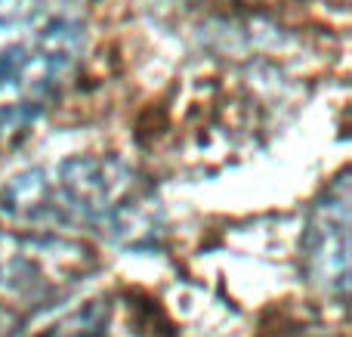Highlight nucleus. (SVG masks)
<instances>
[{
  "mask_svg": "<svg viewBox=\"0 0 352 337\" xmlns=\"http://www.w3.org/2000/svg\"><path fill=\"white\" fill-rule=\"evenodd\" d=\"M0 204L31 226L93 232L127 245H148L161 226L158 202L146 180L115 158L31 167L3 186Z\"/></svg>",
  "mask_w": 352,
  "mask_h": 337,
  "instance_id": "nucleus-1",
  "label": "nucleus"
},
{
  "mask_svg": "<svg viewBox=\"0 0 352 337\" xmlns=\"http://www.w3.org/2000/svg\"><path fill=\"white\" fill-rule=\"evenodd\" d=\"M84 47L78 0H0V142L47 111Z\"/></svg>",
  "mask_w": 352,
  "mask_h": 337,
  "instance_id": "nucleus-2",
  "label": "nucleus"
},
{
  "mask_svg": "<svg viewBox=\"0 0 352 337\" xmlns=\"http://www.w3.org/2000/svg\"><path fill=\"white\" fill-rule=\"evenodd\" d=\"M93 248L56 235L0 232V337L68 301L96 272Z\"/></svg>",
  "mask_w": 352,
  "mask_h": 337,
  "instance_id": "nucleus-3",
  "label": "nucleus"
},
{
  "mask_svg": "<svg viewBox=\"0 0 352 337\" xmlns=\"http://www.w3.org/2000/svg\"><path fill=\"white\" fill-rule=\"evenodd\" d=\"M303 270L322 294L346 301L349 285V180H334L303 229Z\"/></svg>",
  "mask_w": 352,
  "mask_h": 337,
  "instance_id": "nucleus-4",
  "label": "nucleus"
},
{
  "mask_svg": "<svg viewBox=\"0 0 352 337\" xmlns=\"http://www.w3.org/2000/svg\"><path fill=\"white\" fill-rule=\"evenodd\" d=\"M43 337H118L111 328V316L105 307L93 303L87 309H78L74 316H68L62 325H56L50 334Z\"/></svg>",
  "mask_w": 352,
  "mask_h": 337,
  "instance_id": "nucleus-5",
  "label": "nucleus"
}]
</instances>
